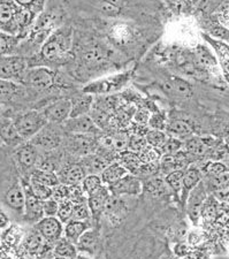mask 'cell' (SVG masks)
I'll return each instance as SVG.
<instances>
[{
    "mask_svg": "<svg viewBox=\"0 0 229 259\" xmlns=\"http://www.w3.org/2000/svg\"><path fill=\"white\" fill-rule=\"evenodd\" d=\"M81 186L83 188V190H84V193L86 194V196L89 197V196L94 195L97 193V191L101 190L105 185H104L101 175L89 174L86 175L84 180H83Z\"/></svg>",
    "mask_w": 229,
    "mask_h": 259,
    "instance_id": "33",
    "label": "cell"
},
{
    "mask_svg": "<svg viewBox=\"0 0 229 259\" xmlns=\"http://www.w3.org/2000/svg\"><path fill=\"white\" fill-rule=\"evenodd\" d=\"M111 191L107 186H104L101 190L88 197V205L93 214L94 227H101L104 213L106 211L108 200L111 198Z\"/></svg>",
    "mask_w": 229,
    "mask_h": 259,
    "instance_id": "15",
    "label": "cell"
},
{
    "mask_svg": "<svg viewBox=\"0 0 229 259\" xmlns=\"http://www.w3.org/2000/svg\"><path fill=\"white\" fill-rule=\"evenodd\" d=\"M182 259H207V257L205 252L199 251V250H191V251Z\"/></svg>",
    "mask_w": 229,
    "mask_h": 259,
    "instance_id": "50",
    "label": "cell"
},
{
    "mask_svg": "<svg viewBox=\"0 0 229 259\" xmlns=\"http://www.w3.org/2000/svg\"><path fill=\"white\" fill-rule=\"evenodd\" d=\"M20 5H18L14 0H0V20L2 24L10 22L14 19L15 14L20 10Z\"/></svg>",
    "mask_w": 229,
    "mask_h": 259,
    "instance_id": "32",
    "label": "cell"
},
{
    "mask_svg": "<svg viewBox=\"0 0 229 259\" xmlns=\"http://www.w3.org/2000/svg\"><path fill=\"white\" fill-rule=\"evenodd\" d=\"M81 164L84 167L86 174H98L101 175L103 173V170L106 168V167L112 164L108 160H106L105 158L101 154L95 152L88 154V156L81 158Z\"/></svg>",
    "mask_w": 229,
    "mask_h": 259,
    "instance_id": "23",
    "label": "cell"
},
{
    "mask_svg": "<svg viewBox=\"0 0 229 259\" xmlns=\"http://www.w3.org/2000/svg\"><path fill=\"white\" fill-rule=\"evenodd\" d=\"M80 254L91 258H102L105 256V241L102 227H93L83 234L77 242Z\"/></svg>",
    "mask_w": 229,
    "mask_h": 259,
    "instance_id": "5",
    "label": "cell"
},
{
    "mask_svg": "<svg viewBox=\"0 0 229 259\" xmlns=\"http://www.w3.org/2000/svg\"><path fill=\"white\" fill-rule=\"evenodd\" d=\"M22 185L24 189V213L22 225L34 227L36 224L44 218V200L37 197L30 185V179L22 178Z\"/></svg>",
    "mask_w": 229,
    "mask_h": 259,
    "instance_id": "4",
    "label": "cell"
},
{
    "mask_svg": "<svg viewBox=\"0 0 229 259\" xmlns=\"http://www.w3.org/2000/svg\"><path fill=\"white\" fill-rule=\"evenodd\" d=\"M12 221H13V219L11 218V215L4 208H2V211H0V229H2V232L6 231L12 226Z\"/></svg>",
    "mask_w": 229,
    "mask_h": 259,
    "instance_id": "49",
    "label": "cell"
},
{
    "mask_svg": "<svg viewBox=\"0 0 229 259\" xmlns=\"http://www.w3.org/2000/svg\"><path fill=\"white\" fill-rule=\"evenodd\" d=\"M41 112L50 123L64 124L72 114V102L68 98H59L48 104Z\"/></svg>",
    "mask_w": 229,
    "mask_h": 259,
    "instance_id": "11",
    "label": "cell"
},
{
    "mask_svg": "<svg viewBox=\"0 0 229 259\" xmlns=\"http://www.w3.org/2000/svg\"><path fill=\"white\" fill-rule=\"evenodd\" d=\"M30 185H31L32 190H34L35 195L38 198H40L41 200H47V199L52 198L53 188L41 185V183L37 182V181H35V180H31V179H30Z\"/></svg>",
    "mask_w": 229,
    "mask_h": 259,
    "instance_id": "42",
    "label": "cell"
},
{
    "mask_svg": "<svg viewBox=\"0 0 229 259\" xmlns=\"http://www.w3.org/2000/svg\"><path fill=\"white\" fill-rule=\"evenodd\" d=\"M74 207H75V204L72 202V200H66V202L60 203L59 212H58L57 217L61 220V223L64 225L69 223L70 220H73Z\"/></svg>",
    "mask_w": 229,
    "mask_h": 259,
    "instance_id": "41",
    "label": "cell"
},
{
    "mask_svg": "<svg viewBox=\"0 0 229 259\" xmlns=\"http://www.w3.org/2000/svg\"><path fill=\"white\" fill-rule=\"evenodd\" d=\"M203 172L201 167L196 165H190L188 168L185 169V177H183V188L181 194V206L186 207L187 200L189 195L199 183L203 181Z\"/></svg>",
    "mask_w": 229,
    "mask_h": 259,
    "instance_id": "18",
    "label": "cell"
},
{
    "mask_svg": "<svg viewBox=\"0 0 229 259\" xmlns=\"http://www.w3.org/2000/svg\"><path fill=\"white\" fill-rule=\"evenodd\" d=\"M45 241L49 243L56 244L65 234V225L58 217H44L38 224L34 226Z\"/></svg>",
    "mask_w": 229,
    "mask_h": 259,
    "instance_id": "13",
    "label": "cell"
},
{
    "mask_svg": "<svg viewBox=\"0 0 229 259\" xmlns=\"http://www.w3.org/2000/svg\"><path fill=\"white\" fill-rule=\"evenodd\" d=\"M54 77H56V74L52 70L45 67H37L26 72L22 82L32 89L45 90L53 85Z\"/></svg>",
    "mask_w": 229,
    "mask_h": 259,
    "instance_id": "14",
    "label": "cell"
},
{
    "mask_svg": "<svg viewBox=\"0 0 229 259\" xmlns=\"http://www.w3.org/2000/svg\"><path fill=\"white\" fill-rule=\"evenodd\" d=\"M62 128L66 134H77V135L99 136L102 133V129L97 126L89 114L69 118L62 124Z\"/></svg>",
    "mask_w": 229,
    "mask_h": 259,
    "instance_id": "12",
    "label": "cell"
},
{
    "mask_svg": "<svg viewBox=\"0 0 229 259\" xmlns=\"http://www.w3.org/2000/svg\"><path fill=\"white\" fill-rule=\"evenodd\" d=\"M149 126L151 127V129H158V131H166L167 128V119L165 118L164 115L160 113H156L152 114L151 118H150L149 121Z\"/></svg>",
    "mask_w": 229,
    "mask_h": 259,
    "instance_id": "46",
    "label": "cell"
},
{
    "mask_svg": "<svg viewBox=\"0 0 229 259\" xmlns=\"http://www.w3.org/2000/svg\"><path fill=\"white\" fill-rule=\"evenodd\" d=\"M73 220L80 221H93V214H91L90 207L88 205V200L83 203L75 204Z\"/></svg>",
    "mask_w": 229,
    "mask_h": 259,
    "instance_id": "40",
    "label": "cell"
},
{
    "mask_svg": "<svg viewBox=\"0 0 229 259\" xmlns=\"http://www.w3.org/2000/svg\"><path fill=\"white\" fill-rule=\"evenodd\" d=\"M59 206H60V203L57 202L54 198L44 200L43 207H44L45 217H57L58 212H59Z\"/></svg>",
    "mask_w": 229,
    "mask_h": 259,
    "instance_id": "47",
    "label": "cell"
},
{
    "mask_svg": "<svg viewBox=\"0 0 229 259\" xmlns=\"http://www.w3.org/2000/svg\"><path fill=\"white\" fill-rule=\"evenodd\" d=\"M140 158L141 160L143 161V164H152V162H159L162 153L160 151V149L153 148L151 145H148L143 151L140 152Z\"/></svg>",
    "mask_w": 229,
    "mask_h": 259,
    "instance_id": "38",
    "label": "cell"
},
{
    "mask_svg": "<svg viewBox=\"0 0 229 259\" xmlns=\"http://www.w3.org/2000/svg\"><path fill=\"white\" fill-rule=\"evenodd\" d=\"M86 175L88 174H86L84 167L82 166L81 161H68L66 164H62L60 169L58 170L60 183L66 186L81 185Z\"/></svg>",
    "mask_w": 229,
    "mask_h": 259,
    "instance_id": "17",
    "label": "cell"
},
{
    "mask_svg": "<svg viewBox=\"0 0 229 259\" xmlns=\"http://www.w3.org/2000/svg\"><path fill=\"white\" fill-rule=\"evenodd\" d=\"M149 145L153 146V148L161 149L165 145L166 141L168 140V134L164 131H158V129H149V132L145 135Z\"/></svg>",
    "mask_w": 229,
    "mask_h": 259,
    "instance_id": "35",
    "label": "cell"
},
{
    "mask_svg": "<svg viewBox=\"0 0 229 259\" xmlns=\"http://www.w3.org/2000/svg\"><path fill=\"white\" fill-rule=\"evenodd\" d=\"M149 145L147 139L145 136H141V135H131L130 140H129V145H128V150H130L132 152L140 153L143 151V150L147 148Z\"/></svg>",
    "mask_w": 229,
    "mask_h": 259,
    "instance_id": "43",
    "label": "cell"
},
{
    "mask_svg": "<svg viewBox=\"0 0 229 259\" xmlns=\"http://www.w3.org/2000/svg\"><path fill=\"white\" fill-rule=\"evenodd\" d=\"M72 102V114L70 118H77V116L89 114L93 110L94 97L91 94L83 93L80 95H75L70 99Z\"/></svg>",
    "mask_w": 229,
    "mask_h": 259,
    "instance_id": "21",
    "label": "cell"
},
{
    "mask_svg": "<svg viewBox=\"0 0 229 259\" xmlns=\"http://www.w3.org/2000/svg\"><path fill=\"white\" fill-rule=\"evenodd\" d=\"M94 227L93 221H80V220H70L69 223L65 225V234L64 236L67 237L73 243L77 244L78 240L81 239L83 234L90 228Z\"/></svg>",
    "mask_w": 229,
    "mask_h": 259,
    "instance_id": "22",
    "label": "cell"
},
{
    "mask_svg": "<svg viewBox=\"0 0 229 259\" xmlns=\"http://www.w3.org/2000/svg\"><path fill=\"white\" fill-rule=\"evenodd\" d=\"M183 148H185V143L180 140L176 139V137L168 136V140L166 141L165 145L160 149V151L164 154H169V156H175L176 153L182 151Z\"/></svg>",
    "mask_w": 229,
    "mask_h": 259,
    "instance_id": "36",
    "label": "cell"
},
{
    "mask_svg": "<svg viewBox=\"0 0 229 259\" xmlns=\"http://www.w3.org/2000/svg\"><path fill=\"white\" fill-rule=\"evenodd\" d=\"M128 169L119 161H114L108 165L105 169L103 170L101 174V178L103 180L104 185L107 187L113 186L114 183L119 182L120 180L123 179L126 175H128Z\"/></svg>",
    "mask_w": 229,
    "mask_h": 259,
    "instance_id": "24",
    "label": "cell"
},
{
    "mask_svg": "<svg viewBox=\"0 0 229 259\" xmlns=\"http://www.w3.org/2000/svg\"><path fill=\"white\" fill-rule=\"evenodd\" d=\"M2 208H4L14 223L22 225L24 213V189L22 177L18 167L13 169L2 165Z\"/></svg>",
    "mask_w": 229,
    "mask_h": 259,
    "instance_id": "1",
    "label": "cell"
},
{
    "mask_svg": "<svg viewBox=\"0 0 229 259\" xmlns=\"http://www.w3.org/2000/svg\"><path fill=\"white\" fill-rule=\"evenodd\" d=\"M21 88L16 82L2 80V104H5L11 97L20 93Z\"/></svg>",
    "mask_w": 229,
    "mask_h": 259,
    "instance_id": "39",
    "label": "cell"
},
{
    "mask_svg": "<svg viewBox=\"0 0 229 259\" xmlns=\"http://www.w3.org/2000/svg\"><path fill=\"white\" fill-rule=\"evenodd\" d=\"M52 198H54L59 203L66 202V200H70V186H66L60 183L59 186L54 187Z\"/></svg>",
    "mask_w": 229,
    "mask_h": 259,
    "instance_id": "44",
    "label": "cell"
},
{
    "mask_svg": "<svg viewBox=\"0 0 229 259\" xmlns=\"http://www.w3.org/2000/svg\"><path fill=\"white\" fill-rule=\"evenodd\" d=\"M51 259H53V258H51Z\"/></svg>",
    "mask_w": 229,
    "mask_h": 259,
    "instance_id": "55",
    "label": "cell"
},
{
    "mask_svg": "<svg viewBox=\"0 0 229 259\" xmlns=\"http://www.w3.org/2000/svg\"><path fill=\"white\" fill-rule=\"evenodd\" d=\"M165 90L169 91L170 94L178 96V97H190L191 93H193V89H191V85L188 82L185 80H181V78L174 77L172 80L167 81L164 84Z\"/></svg>",
    "mask_w": 229,
    "mask_h": 259,
    "instance_id": "29",
    "label": "cell"
},
{
    "mask_svg": "<svg viewBox=\"0 0 229 259\" xmlns=\"http://www.w3.org/2000/svg\"><path fill=\"white\" fill-rule=\"evenodd\" d=\"M172 4H175L177 6H182V5H187V4H189L190 2L189 0H169Z\"/></svg>",
    "mask_w": 229,
    "mask_h": 259,
    "instance_id": "51",
    "label": "cell"
},
{
    "mask_svg": "<svg viewBox=\"0 0 229 259\" xmlns=\"http://www.w3.org/2000/svg\"><path fill=\"white\" fill-rule=\"evenodd\" d=\"M70 48V31L67 30H58L54 32L51 37L41 48V56L47 60H56L59 59L64 54L68 51Z\"/></svg>",
    "mask_w": 229,
    "mask_h": 259,
    "instance_id": "7",
    "label": "cell"
},
{
    "mask_svg": "<svg viewBox=\"0 0 229 259\" xmlns=\"http://www.w3.org/2000/svg\"><path fill=\"white\" fill-rule=\"evenodd\" d=\"M95 8L98 10L104 15L110 16V18H115L122 13L121 8L116 7L113 4L106 2V0H96L95 2Z\"/></svg>",
    "mask_w": 229,
    "mask_h": 259,
    "instance_id": "37",
    "label": "cell"
},
{
    "mask_svg": "<svg viewBox=\"0 0 229 259\" xmlns=\"http://www.w3.org/2000/svg\"><path fill=\"white\" fill-rule=\"evenodd\" d=\"M150 118H151V116H150L149 112L147 110H144V108H140V110H137L134 115V120L136 121V123L139 124L149 123Z\"/></svg>",
    "mask_w": 229,
    "mask_h": 259,
    "instance_id": "48",
    "label": "cell"
},
{
    "mask_svg": "<svg viewBox=\"0 0 229 259\" xmlns=\"http://www.w3.org/2000/svg\"><path fill=\"white\" fill-rule=\"evenodd\" d=\"M14 2L21 7H26L28 10L35 12L36 14L43 10L45 5V0H14Z\"/></svg>",
    "mask_w": 229,
    "mask_h": 259,
    "instance_id": "45",
    "label": "cell"
},
{
    "mask_svg": "<svg viewBox=\"0 0 229 259\" xmlns=\"http://www.w3.org/2000/svg\"><path fill=\"white\" fill-rule=\"evenodd\" d=\"M129 80V75H118V76L104 78V80H99L97 82L90 83L83 89V93L91 94V95H102V94H108L116 91L126 84Z\"/></svg>",
    "mask_w": 229,
    "mask_h": 259,
    "instance_id": "16",
    "label": "cell"
},
{
    "mask_svg": "<svg viewBox=\"0 0 229 259\" xmlns=\"http://www.w3.org/2000/svg\"><path fill=\"white\" fill-rule=\"evenodd\" d=\"M27 62L18 56H2V80L19 82L26 74Z\"/></svg>",
    "mask_w": 229,
    "mask_h": 259,
    "instance_id": "10",
    "label": "cell"
},
{
    "mask_svg": "<svg viewBox=\"0 0 229 259\" xmlns=\"http://www.w3.org/2000/svg\"><path fill=\"white\" fill-rule=\"evenodd\" d=\"M183 177H185V169H177L169 173L164 178L168 188L172 191L173 197L175 198L181 205V194L183 188Z\"/></svg>",
    "mask_w": 229,
    "mask_h": 259,
    "instance_id": "27",
    "label": "cell"
},
{
    "mask_svg": "<svg viewBox=\"0 0 229 259\" xmlns=\"http://www.w3.org/2000/svg\"><path fill=\"white\" fill-rule=\"evenodd\" d=\"M14 124L24 141H30L49 123L44 113L38 110L26 111L13 118Z\"/></svg>",
    "mask_w": 229,
    "mask_h": 259,
    "instance_id": "3",
    "label": "cell"
},
{
    "mask_svg": "<svg viewBox=\"0 0 229 259\" xmlns=\"http://www.w3.org/2000/svg\"><path fill=\"white\" fill-rule=\"evenodd\" d=\"M108 189L111 191V195L115 197L136 198L143 194V181L137 175L129 173L119 182L108 187Z\"/></svg>",
    "mask_w": 229,
    "mask_h": 259,
    "instance_id": "9",
    "label": "cell"
},
{
    "mask_svg": "<svg viewBox=\"0 0 229 259\" xmlns=\"http://www.w3.org/2000/svg\"><path fill=\"white\" fill-rule=\"evenodd\" d=\"M53 259H67V258H60V257H54Z\"/></svg>",
    "mask_w": 229,
    "mask_h": 259,
    "instance_id": "54",
    "label": "cell"
},
{
    "mask_svg": "<svg viewBox=\"0 0 229 259\" xmlns=\"http://www.w3.org/2000/svg\"><path fill=\"white\" fill-rule=\"evenodd\" d=\"M118 161L126 167L129 173L134 175L137 174L142 165H143V161L141 160L140 154L136 152H132L130 150H126V151L119 152Z\"/></svg>",
    "mask_w": 229,
    "mask_h": 259,
    "instance_id": "28",
    "label": "cell"
},
{
    "mask_svg": "<svg viewBox=\"0 0 229 259\" xmlns=\"http://www.w3.org/2000/svg\"><path fill=\"white\" fill-rule=\"evenodd\" d=\"M107 58V52L101 48L94 47L86 49L82 53V61L88 66H96L103 64Z\"/></svg>",
    "mask_w": 229,
    "mask_h": 259,
    "instance_id": "31",
    "label": "cell"
},
{
    "mask_svg": "<svg viewBox=\"0 0 229 259\" xmlns=\"http://www.w3.org/2000/svg\"><path fill=\"white\" fill-rule=\"evenodd\" d=\"M40 151L30 141L24 142L14 150L13 160L23 179H30L38 167Z\"/></svg>",
    "mask_w": 229,
    "mask_h": 259,
    "instance_id": "2",
    "label": "cell"
},
{
    "mask_svg": "<svg viewBox=\"0 0 229 259\" xmlns=\"http://www.w3.org/2000/svg\"><path fill=\"white\" fill-rule=\"evenodd\" d=\"M78 252L77 245L69 241L67 237H61V239L53 245V256L67 259H77Z\"/></svg>",
    "mask_w": 229,
    "mask_h": 259,
    "instance_id": "26",
    "label": "cell"
},
{
    "mask_svg": "<svg viewBox=\"0 0 229 259\" xmlns=\"http://www.w3.org/2000/svg\"><path fill=\"white\" fill-rule=\"evenodd\" d=\"M19 40V36L2 32V37H0V43H2V56H12V53L15 51L16 48H18Z\"/></svg>",
    "mask_w": 229,
    "mask_h": 259,
    "instance_id": "34",
    "label": "cell"
},
{
    "mask_svg": "<svg viewBox=\"0 0 229 259\" xmlns=\"http://www.w3.org/2000/svg\"><path fill=\"white\" fill-rule=\"evenodd\" d=\"M24 142L27 141L21 137L13 119L8 116H2V143L10 148H18Z\"/></svg>",
    "mask_w": 229,
    "mask_h": 259,
    "instance_id": "20",
    "label": "cell"
},
{
    "mask_svg": "<svg viewBox=\"0 0 229 259\" xmlns=\"http://www.w3.org/2000/svg\"><path fill=\"white\" fill-rule=\"evenodd\" d=\"M207 190L205 188V185L202 181L199 185L191 191L189 195V198L187 200V212H188L189 218L193 220V223L196 225L198 221L199 213H201L202 206L205 203Z\"/></svg>",
    "mask_w": 229,
    "mask_h": 259,
    "instance_id": "19",
    "label": "cell"
},
{
    "mask_svg": "<svg viewBox=\"0 0 229 259\" xmlns=\"http://www.w3.org/2000/svg\"><path fill=\"white\" fill-rule=\"evenodd\" d=\"M77 259H106V257L104 256L102 258H91V257H88V256H83V254H78Z\"/></svg>",
    "mask_w": 229,
    "mask_h": 259,
    "instance_id": "52",
    "label": "cell"
},
{
    "mask_svg": "<svg viewBox=\"0 0 229 259\" xmlns=\"http://www.w3.org/2000/svg\"><path fill=\"white\" fill-rule=\"evenodd\" d=\"M227 164V166L229 167V153H228V157H227V159H226V161H224Z\"/></svg>",
    "mask_w": 229,
    "mask_h": 259,
    "instance_id": "53",
    "label": "cell"
},
{
    "mask_svg": "<svg viewBox=\"0 0 229 259\" xmlns=\"http://www.w3.org/2000/svg\"><path fill=\"white\" fill-rule=\"evenodd\" d=\"M66 150L73 156L85 157L97 151V140L94 135H77V134H66Z\"/></svg>",
    "mask_w": 229,
    "mask_h": 259,
    "instance_id": "8",
    "label": "cell"
},
{
    "mask_svg": "<svg viewBox=\"0 0 229 259\" xmlns=\"http://www.w3.org/2000/svg\"><path fill=\"white\" fill-rule=\"evenodd\" d=\"M64 134L66 133L62 124L49 122L35 137H32L30 142L38 148L39 151L53 152L64 142Z\"/></svg>",
    "mask_w": 229,
    "mask_h": 259,
    "instance_id": "6",
    "label": "cell"
},
{
    "mask_svg": "<svg viewBox=\"0 0 229 259\" xmlns=\"http://www.w3.org/2000/svg\"><path fill=\"white\" fill-rule=\"evenodd\" d=\"M30 179L41 183V185L51 187V188H54L60 185V180H59V177H58V173L53 172V170H45V169L37 168L35 172L31 174Z\"/></svg>",
    "mask_w": 229,
    "mask_h": 259,
    "instance_id": "30",
    "label": "cell"
},
{
    "mask_svg": "<svg viewBox=\"0 0 229 259\" xmlns=\"http://www.w3.org/2000/svg\"><path fill=\"white\" fill-rule=\"evenodd\" d=\"M168 136L176 137V139H190L194 134V129L191 124L182 119H174L168 121L167 128H166Z\"/></svg>",
    "mask_w": 229,
    "mask_h": 259,
    "instance_id": "25",
    "label": "cell"
}]
</instances>
